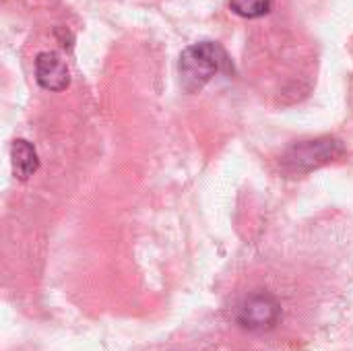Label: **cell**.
Segmentation results:
<instances>
[{
    "label": "cell",
    "instance_id": "cell-5",
    "mask_svg": "<svg viewBox=\"0 0 353 351\" xmlns=\"http://www.w3.org/2000/svg\"><path fill=\"white\" fill-rule=\"evenodd\" d=\"M10 159H12V172L19 180H27L29 176H33L39 168V159L37 153L33 149L31 143L17 139L10 147Z\"/></svg>",
    "mask_w": 353,
    "mask_h": 351
},
{
    "label": "cell",
    "instance_id": "cell-1",
    "mask_svg": "<svg viewBox=\"0 0 353 351\" xmlns=\"http://www.w3.org/2000/svg\"><path fill=\"white\" fill-rule=\"evenodd\" d=\"M180 85L186 93L201 91L215 74L230 72L232 60L228 52L215 41H201L180 54Z\"/></svg>",
    "mask_w": 353,
    "mask_h": 351
},
{
    "label": "cell",
    "instance_id": "cell-4",
    "mask_svg": "<svg viewBox=\"0 0 353 351\" xmlns=\"http://www.w3.org/2000/svg\"><path fill=\"white\" fill-rule=\"evenodd\" d=\"M35 79L48 91H64L70 85L66 62L56 52H41L35 58Z\"/></svg>",
    "mask_w": 353,
    "mask_h": 351
},
{
    "label": "cell",
    "instance_id": "cell-3",
    "mask_svg": "<svg viewBox=\"0 0 353 351\" xmlns=\"http://www.w3.org/2000/svg\"><path fill=\"white\" fill-rule=\"evenodd\" d=\"M281 317L279 302L265 292L252 294L238 308V325L248 331H269Z\"/></svg>",
    "mask_w": 353,
    "mask_h": 351
},
{
    "label": "cell",
    "instance_id": "cell-2",
    "mask_svg": "<svg viewBox=\"0 0 353 351\" xmlns=\"http://www.w3.org/2000/svg\"><path fill=\"white\" fill-rule=\"evenodd\" d=\"M345 153V147L341 141L325 137V139H316V141H302L298 145H294L285 157L283 163L298 174H306L312 172L329 161L339 159Z\"/></svg>",
    "mask_w": 353,
    "mask_h": 351
},
{
    "label": "cell",
    "instance_id": "cell-6",
    "mask_svg": "<svg viewBox=\"0 0 353 351\" xmlns=\"http://www.w3.org/2000/svg\"><path fill=\"white\" fill-rule=\"evenodd\" d=\"M273 0H230V6L236 14L244 19H259L271 10Z\"/></svg>",
    "mask_w": 353,
    "mask_h": 351
}]
</instances>
